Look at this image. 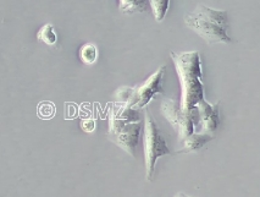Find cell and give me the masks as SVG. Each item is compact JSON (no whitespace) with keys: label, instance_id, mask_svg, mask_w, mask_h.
<instances>
[{"label":"cell","instance_id":"cell-11","mask_svg":"<svg viewBox=\"0 0 260 197\" xmlns=\"http://www.w3.org/2000/svg\"><path fill=\"white\" fill-rule=\"evenodd\" d=\"M37 38L48 45H54L56 44L57 42L55 30H54L53 25H49V23H48V25H44L41 30H39L37 33Z\"/></svg>","mask_w":260,"mask_h":197},{"label":"cell","instance_id":"cell-2","mask_svg":"<svg viewBox=\"0 0 260 197\" xmlns=\"http://www.w3.org/2000/svg\"><path fill=\"white\" fill-rule=\"evenodd\" d=\"M184 23L209 44L232 42L228 35V13L223 10L198 5L193 13L184 16Z\"/></svg>","mask_w":260,"mask_h":197},{"label":"cell","instance_id":"cell-9","mask_svg":"<svg viewBox=\"0 0 260 197\" xmlns=\"http://www.w3.org/2000/svg\"><path fill=\"white\" fill-rule=\"evenodd\" d=\"M213 140V136L210 134H193L188 136L186 140H183V145L181 147V150H178V153H189L194 152V151L201 150L202 147H204L208 142Z\"/></svg>","mask_w":260,"mask_h":197},{"label":"cell","instance_id":"cell-1","mask_svg":"<svg viewBox=\"0 0 260 197\" xmlns=\"http://www.w3.org/2000/svg\"><path fill=\"white\" fill-rule=\"evenodd\" d=\"M175 68L181 83V107L184 111L194 109L204 99V86L202 82V65L198 51L176 54L171 51Z\"/></svg>","mask_w":260,"mask_h":197},{"label":"cell","instance_id":"cell-14","mask_svg":"<svg viewBox=\"0 0 260 197\" xmlns=\"http://www.w3.org/2000/svg\"><path fill=\"white\" fill-rule=\"evenodd\" d=\"M95 121L93 119H84L82 121V124H81V126H82V129L84 130L86 132H92L94 131L95 129Z\"/></svg>","mask_w":260,"mask_h":197},{"label":"cell","instance_id":"cell-8","mask_svg":"<svg viewBox=\"0 0 260 197\" xmlns=\"http://www.w3.org/2000/svg\"><path fill=\"white\" fill-rule=\"evenodd\" d=\"M110 110L109 114H111L113 117L116 118L117 120L122 121L125 124H135V123H141L142 118L141 113L138 111V109L127 107L125 104H121V103H114V104L109 105Z\"/></svg>","mask_w":260,"mask_h":197},{"label":"cell","instance_id":"cell-3","mask_svg":"<svg viewBox=\"0 0 260 197\" xmlns=\"http://www.w3.org/2000/svg\"><path fill=\"white\" fill-rule=\"evenodd\" d=\"M165 66L159 68L156 72L150 76L143 85L138 87H122L116 92L117 103L125 104L127 107L141 108L152 101V98L158 93H162V78L165 75Z\"/></svg>","mask_w":260,"mask_h":197},{"label":"cell","instance_id":"cell-13","mask_svg":"<svg viewBox=\"0 0 260 197\" xmlns=\"http://www.w3.org/2000/svg\"><path fill=\"white\" fill-rule=\"evenodd\" d=\"M81 59L84 64H94L98 59V49L94 44H86L81 49Z\"/></svg>","mask_w":260,"mask_h":197},{"label":"cell","instance_id":"cell-10","mask_svg":"<svg viewBox=\"0 0 260 197\" xmlns=\"http://www.w3.org/2000/svg\"><path fill=\"white\" fill-rule=\"evenodd\" d=\"M119 8L126 15L143 13L147 9V2H142V0H121Z\"/></svg>","mask_w":260,"mask_h":197},{"label":"cell","instance_id":"cell-12","mask_svg":"<svg viewBox=\"0 0 260 197\" xmlns=\"http://www.w3.org/2000/svg\"><path fill=\"white\" fill-rule=\"evenodd\" d=\"M149 3L150 7H152L155 20L158 21V22L164 20L166 13H168V9L170 7V2H169V0H152V2Z\"/></svg>","mask_w":260,"mask_h":197},{"label":"cell","instance_id":"cell-7","mask_svg":"<svg viewBox=\"0 0 260 197\" xmlns=\"http://www.w3.org/2000/svg\"><path fill=\"white\" fill-rule=\"evenodd\" d=\"M199 113V125L204 131V134L214 132L220 124L219 118V103L216 104H209L203 101L197 105Z\"/></svg>","mask_w":260,"mask_h":197},{"label":"cell","instance_id":"cell-15","mask_svg":"<svg viewBox=\"0 0 260 197\" xmlns=\"http://www.w3.org/2000/svg\"><path fill=\"white\" fill-rule=\"evenodd\" d=\"M174 197H189V196L184 195V193H182V192H178V193H177V195H175Z\"/></svg>","mask_w":260,"mask_h":197},{"label":"cell","instance_id":"cell-4","mask_svg":"<svg viewBox=\"0 0 260 197\" xmlns=\"http://www.w3.org/2000/svg\"><path fill=\"white\" fill-rule=\"evenodd\" d=\"M143 146H144V163H146V177L147 180L152 181L155 163L159 157L170 154L165 138L160 132L158 124L154 120L153 115L147 111L144 117L143 130Z\"/></svg>","mask_w":260,"mask_h":197},{"label":"cell","instance_id":"cell-5","mask_svg":"<svg viewBox=\"0 0 260 197\" xmlns=\"http://www.w3.org/2000/svg\"><path fill=\"white\" fill-rule=\"evenodd\" d=\"M161 113L177 132L180 141L186 140L188 136L194 134L196 127L199 125L197 107L189 111H184L181 107V103L172 99H165L161 103Z\"/></svg>","mask_w":260,"mask_h":197},{"label":"cell","instance_id":"cell-6","mask_svg":"<svg viewBox=\"0 0 260 197\" xmlns=\"http://www.w3.org/2000/svg\"><path fill=\"white\" fill-rule=\"evenodd\" d=\"M142 132V123L125 124L117 120L113 115H109L108 137L114 144L122 148L129 156L136 157L138 141Z\"/></svg>","mask_w":260,"mask_h":197}]
</instances>
